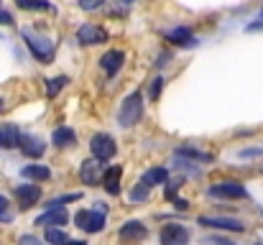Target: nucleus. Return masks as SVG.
Instances as JSON below:
<instances>
[{
    "label": "nucleus",
    "mask_w": 263,
    "mask_h": 245,
    "mask_svg": "<svg viewBox=\"0 0 263 245\" xmlns=\"http://www.w3.org/2000/svg\"><path fill=\"white\" fill-rule=\"evenodd\" d=\"M161 245H189V230L184 225H164Z\"/></svg>",
    "instance_id": "1a4fd4ad"
},
{
    "label": "nucleus",
    "mask_w": 263,
    "mask_h": 245,
    "mask_svg": "<svg viewBox=\"0 0 263 245\" xmlns=\"http://www.w3.org/2000/svg\"><path fill=\"white\" fill-rule=\"evenodd\" d=\"M23 41H26V46L31 49V54L41 64H51L54 62V41L51 39L39 36V33H31V31H23Z\"/></svg>",
    "instance_id": "f03ea898"
},
{
    "label": "nucleus",
    "mask_w": 263,
    "mask_h": 245,
    "mask_svg": "<svg viewBox=\"0 0 263 245\" xmlns=\"http://www.w3.org/2000/svg\"><path fill=\"white\" fill-rule=\"evenodd\" d=\"M21 141V130L15 125H3L0 128V148H13Z\"/></svg>",
    "instance_id": "aec40b11"
},
{
    "label": "nucleus",
    "mask_w": 263,
    "mask_h": 245,
    "mask_svg": "<svg viewBox=\"0 0 263 245\" xmlns=\"http://www.w3.org/2000/svg\"><path fill=\"white\" fill-rule=\"evenodd\" d=\"M123 62H125V54H123L120 49H112V51H107V54L100 56V67H102L105 74H110V77H115V72L123 69Z\"/></svg>",
    "instance_id": "f8f14e48"
},
{
    "label": "nucleus",
    "mask_w": 263,
    "mask_h": 245,
    "mask_svg": "<svg viewBox=\"0 0 263 245\" xmlns=\"http://www.w3.org/2000/svg\"><path fill=\"white\" fill-rule=\"evenodd\" d=\"M74 225L80 228V230H85V233H100L102 228H105V215L102 212H95V210H80L77 215H74Z\"/></svg>",
    "instance_id": "7ed1b4c3"
},
{
    "label": "nucleus",
    "mask_w": 263,
    "mask_h": 245,
    "mask_svg": "<svg viewBox=\"0 0 263 245\" xmlns=\"http://www.w3.org/2000/svg\"><path fill=\"white\" fill-rule=\"evenodd\" d=\"M141 118H143V95L141 92H130L123 100L120 110H118V123L123 128H133Z\"/></svg>",
    "instance_id": "f257e3e1"
},
{
    "label": "nucleus",
    "mask_w": 263,
    "mask_h": 245,
    "mask_svg": "<svg viewBox=\"0 0 263 245\" xmlns=\"http://www.w3.org/2000/svg\"><path fill=\"white\" fill-rule=\"evenodd\" d=\"M10 23H13V15H10L8 10L0 8V26H10Z\"/></svg>",
    "instance_id": "c85d7f7f"
},
{
    "label": "nucleus",
    "mask_w": 263,
    "mask_h": 245,
    "mask_svg": "<svg viewBox=\"0 0 263 245\" xmlns=\"http://www.w3.org/2000/svg\"><path fill=\"white\" fill-rule=\"evenodd\" d=\"M89 148H92V156H95L97 161H110V159L115 156V141H112L107 133H97V136H92Z\"/></svg>",
    "instance_id": "39448f33"
},
{
    "label": "nucleus",
    "mask_w": 263,
    "mask_h": 245,
    "mask_svg": "<svg viewBox=\"0 0 263 245\" xmlns=\"http://www.w3.org/2000/svg\"><path fill=\"white\" fill-rule=\"evenodd\" d=\"M199 225L212 230H230V233H246V225L235 217H199Z\"/></svg>",
    "instance_id": "6e6552de"
},
{
    "label": "nucleus",
    "mask_w": 263,
    "mask_h": 245,
    "mask_svg": "<svg viewBox=\"0 0 263 245\" xmlns=\"http://www.w3.org/2000/svg\"><path fill=\"white\" fill-rule=\"evenodd\" d=\"M120 176H123V168L120 166H110V168L102 171L100 181H102V186H105L107 194H118L120 192Z\"/></svg>",
    "instance_id": "ddd939ff"
},
{
    "label": "nucleus",
    "mask_w": 263,
    "mask_h": 245,
    "mask_svg": "<svg viewBox=\"0 0 263 245\" xmlns=\"http://www.w3.org/2000/svg\"><path fill=\"white\" fill-rule=\"evenodd\" d=\"M118 3H123V5H130V3H136V0H118Z\"/></svg>",
    "instance_id": "72a5a7b5"
},
{
    "label": "nucleus",
    "mask_w": 263,
    "mask_h": 245,
    "mask_svg": "<svg viewBox=\"0 0 263 245\" xmlns=\"http://www.w3.org/2000/svg\"><path fill=\"white\" fill-rule=\"evenodd\" d=\"M166 179H169L166 168H164V166H154V168L143 171V176H141V184H146L148 189H154L156 184H164Z\"/></svg>",
    "instance_id": "6ab92c4d"
},
{
    "label": "nucleus",
    "mask_w": 263,
    "mask_h": 245,
    "mask_svg": "<svg viewBox=\"0 0 263 245\" xmlns=\"http://www.w3.org/2000/svg\"><path fill=\"white\" fill-rule=\"evenodd\" d=\"M15 5L23 8V10H49V13H57V8L49 0H15Z\"/></svg>",
    "instance_id": "412c9836"
},
{
    "label": "nucleus",
    "mask_w": 263,
    "mask_h": 245,
    "mask_svg": "<svg viewBox=\"0 0 263 245\" xmlns=\"http://www.w3.org/2000/svg\"><path fill=\"white\" fill-rule=\"evenodd\" d=\"M67 84H69L67 77H51V80H46V95H49V97H57Z\"/></svg>",
    "instance_id": "4be33fe9"
},
{
    "label": "nucleus",
    "mask_w": 263,
    "mask_h": 245,
    "mask_svg": "<svg viewBox=\"0 0 263 245\" xmlns=\"http://www.w3.org/2000/svg\"><path fill=\"white\" fill-rule=\"evenodd\" d=\"M120 240H125V243H136V240H143L146 235H148V230H146V225L141 222V220H128L123 228H120Z\"/></svg>",
    "instance_id": "9b49d317"
},
{
    "label": "nucleus",
    "mask_w": 263,
    "mask_h": 245,
    "mask_svg": "<svg viewBox=\"0 0 263 245\" xmlns=\"http://www.w3.org/2000/svg\"><path fill=\"white\" fill-rule=\"evenodd\" d=\"M13 194H15L21 210H31V207L41 199V186H39V184H21V186H15Z\"/></svg>",
    "instance_id": "0eeeda50"
},
{
    "label": "nucleus",
    "mask_w": 263,
    "mask_h": 245,
    "mask_svg": "<svg viewBox=\"0 0 263 245\" xmlns=\"http://www.w3.org/2000/svg\"><path fill=\"white\" fill-rule=\"evenodd\" d=\"M261 21H263V8H261Z\"/></svg>",
    "instance_id": "c9c22d12"
},
{
    "label": "nucleus",
    "mask_w": 263,
    "mask_h": 245,
    "mask_svg": "<svg viewBox=\"0 0 263 245\" xmlns=\"http://www.w3.org/2000/svg\"><path fill=\"white\" fill-rule=\"evenodd\" d=\"M80 176H82V181H85L87 186H95V184L100 181V176H102V161L87 159V161L82 163V168H80Z\"/></svg>",
    "instance_id": "4468645a"
},
{
    "label": "nucleus",
    "mask_w": 263,
    "mask_h": 245,
    "mask_svg": "<svg viewBox=\"0 0 263 245\" xmlns=\"http://www.w3.org/2000/svg\"><path fill=\"white\" fill-rule=\"evenodd\" d=\"M51 143H54L57 148H67V146H74V143H77V133H74L72 128L62 125V128H57V130L51 133Z\"/></svg>",
    "instance_id": "dca6fc26"
},
{
    "label": "nucleus",
    "mask_w": 263,
    "mask_h": 245,
    "mask_svg": "<svg viewBox=\"0 0 263 245\" xmlns=\"http://www.w3.org/2000/svg\"><path fill=\"white\" fill-rule=\"evenodd\" d=\"M64 245H87V243H85V240H67Z\"/></svg>",
    "instance_id": "473e14b6"
},
{
    "label": "nucleus",
    "mask_w": 263,
    "mask_h": 245,
    "mask_svg": "<svg viewBox=\"0 0 263 245\" xmlns=\"http://www.w3.org/2000/svg\"><path fill=\"white\" fill-rule=\"evenodd\" d=\"M18 148H21L23 156H28V159H39V156H44V151H46V146H44L39 138H33V136H21Z\"/></svg>",
    "instance_id": "2eb2a0df"
},
{
    "label": "nucleus",
    "mask_w": 263,
    "mask_h": 245,
    "mask_svg": "<svg viewBox=\"0 0 263 245\" xmlns=\"http://www.w3.org/2000/svg\"><path fill=\"white\" fill-rule=\"evenodd\" d=\"M67 210H64V204H54V207H49L39 220H36V225H44V228H62V225H67Z\"/></svg>",
    "instance_id": "9d476101"
},
{
    "label": "nucleus",
    "mask_w": 263,
    "mask_h": 245,
    "mask_svg": "<svg viewBox=\"0 0 263 245\" xmlns=\"http://www.w3.org/2000/svg\"><path fill=\"white\" fill-rule=\"evenodd\" d=\"M176 156H186V159H192V161H212V156H210V154L197 151V148H189V146L179 148V151H176Z\"/></svg>",
    "instance_id": "5701e85b"
},
{
    "label": "nucleus",
    "mask_w": 263,
    "mask_h": 245,
    "mask_svg": "<svg viewBox=\"0 0 263 245\" xmlns=\"http://www.w3.org/2000/svg\"><path fill=\"white\" fill-rule=\"evenodd\" d=\"M210 194L212 197H222V199H246L248 197V189H246V184L228 179V181H220V184L210 186Z\"/></svg>",
    "instance_id": "20e7f679"
},
{
    "label": "nucleus",
    "mask_w": 263,
    "mask_h": 245,
    "mask_svg": "<svg viewBox=\"0 0 263 245\" xmlns=\"http://www.w3.org/2000/svg\"><path fill=\"white\" fill-rule=\"evenodd\" d=\"M10 220H13V215L8 210V199L0 194V222H10Z\"/></svg>",
    "instance_id": "bb28decb"
},
{
    "label": "nucleus",
    "mask_w": 263,
    "mask_h": 245,
    "mask_svg": "<svg viewBox=\"0 0 263 245\" xmlns=\"http://www.w3.org/2000/svg\"><path fill=\"white\" fill-rule=\"evenodd\" d=\"M248 31H251V33H253V31H263V23H251Z\"/></svg>",
    "instance_id": "2f4dec72"
},
{
    "label": "nucleus",
    "mask_w": 263,
    "mask_h": 245,
    "mask_svg": "<svg viewBox=\"0 0 263 245\" xmlns=\"http://www.w3.org/2000/svg\"><path fill=\"white\" fill-rule=\"evenodd\" d=\"M148 192H151V189H148L146 184H136V186L130 189V199H133V202H146V199H148Z\"/></svg>",
    "instance_id": "393cba45"
},
{
    "label": "nucleus",
    "mask_w": 263,
    "mask_h": 245,
    "mask_svg": "<svg viewBox=\"0 0 263 245\" xmlns=\"http://www.w3.org/2000/svg\"><path fill=\"white\" fill-rule=\"evenodd\" d=\"M207 243L210 245H233V243H228V240H220V238H210Z\"/></svg>",
    "instance_id": "7c9ffc66"
},
{
    "label": "nucleus",
    "mask_w": 263,
    "mask_h": 245,
    "mask_svg": "<svg viewBox=\"0 0 263 245\" xmlns=\"http://www.w3.org/2000/svg\"><path fill=\"white\" fill-rule=\"evenodd\" d=\"M102 3H105V0H77L80 10H85V13H92V10L102 8Z\"/></svg>",
    "instance_id": "a878e982"
},
{
    "label": "nucleus",
    "mask_w": 263,
    "mask_h": 245,
    "mask_svg": "<svg viewBox=\"0 0 263 245\" xmlns=\"http://www.w3.org/2000/svg\"><path fill=\"white\" fill-rule=\"evenodd\" d=\"M77 41H80L82 46L105 44V41H107V31L100 28V26H95V23H85V26H80V31H77Z\"/></svg>",
    "instance_id": "423d86ee"
},
{
    "label": "nucleus",
    "mask_w": 263,
    "mask_h": 245,
    "mask_svg": "<svg viewBox=\"0 0 263 245\" xmlns=\"http://www.w3.org/2000/svg\"><path fill=\"white\" fill-rule=\"evenodd\" d=\"M161 87H164V80H161V77H156V80H154V84H151V97H154V100L161 95Z\"/></svg>",
    "instance_id": "cd10ccee"
},
{
    "label": "nucleus",
    "mask_w": 263,
    "mask_h": 245,
    "mask_svg": "<svg viewBox=\"0 0 263 245\" xmlns=\"http://www.w3.org/2000/svg\"><path fill=\"white\" fill-rule=\"evenodd\" d=\"M21 245H39V240L31 238V235H23V238H21Z\"/></svg>",
    "instance_id": "c756f323"
},
{
    "label": "nucleus",
    "mask_w": 263,
    "mask_h": 245,
    "mask_svg": "<svg viewBox=\"0 0 263 245\" xmlns=\"http://www.w3.org/2000/svg\"><path fill=\"white\" fill-rule=\"evenodd\" d=\"M21 174H23L26 179H31L33 184L49 181V179H51V168H49V166H41V163H28V166H23Z\"/></svg>",
    "instance_id": "f3484780"
},
{
    "label": "nucleus",
    "mask_w": 263,
    "mask_h": 245,
    "mask_svg": "<svg viewBox=\"0 0 263 245\" xmlns=\"http://www.w3.org/2000/svg\"><path fill=\"white\" fill-rule=\"evenodd\" d=\"M166 39H169L172 44H176V46H194V44H197V39L192 36V31H189V28H184V26L172 28V31L166 33Z\"/></svg>",
    "instance_id": "a211bd4d"
},
{
    "label": "nucleus",
    "mask_w": 263,
    "mask_h": 245,
    "mask_svg": "<svg viewBox=\"0 0 263 245\" xmlns=\"http://www.w3.org/2000/svg\"><path fill=\"white\" fill-rule=\"evenodd\" d=\"M0 110H3V100H0Z\"/></svg>",
    "instance_id": "f704fd0d"
},
{
    "label": "nucleus",
    "mask_w": 263,
    "mask_h": 245,
    "mask_svg": "<svg viewBox=\"0 0 263 245\" xmlns=\"http://www.w3.org/2000/svg\"><path fill=\"white\" fill-rule=\"evenodd\" d=\"M67 240L69 238H67V233L62 228H46V243L49 245H64Z\"/></svg>",
    "instance_id": "b1692460"
}]
</instances>
